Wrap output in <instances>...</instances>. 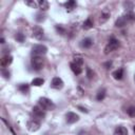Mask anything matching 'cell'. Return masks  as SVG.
Here are the masks:
<instances>
[{
    "instance_id": "cell-5",
    "label": "cell",
    "mask_w": 135,
    "mask_h": 135,
    "mask_svg": "<svg viewBox=\"0 0 135 135\" xmlns=\"http://www.w3.org/2000/svg\"><path fill=\"white\" fill-rule=\"evenodd\" d=\"M48 52V48L43 44H35L32 48V54L34 56H41Z\"/></svg>"
},
{
    "instance_id": "cell-12",
    "label": "cell",
    "mask_w": 135,
    "mask_h": 135,
    "mask_svg": "<svg viewBox=\"0 0 135 135\" xmlns=\"http://www.w3.org/2000/svg\"><path fill=\"white\" fill-rule=\"evenodd\" d=\"M114 135H128V130L126 127H122V126H118L117 128L114 131Z\"/></svg>"
},
{
    "instance_id": "cell-19",
    "label": "cell",
    "mask_w": 135,
    "mask_h": 135,
    "mask_svg": "<svg viewBox=\"0 0 135 135\" xmlns=\"http://www.w3.org/2000/svg\"><path fill=\"white\" fill-rule=\"evenodd\" d=\"M43 82H44V80H43L42 78L37 77V78H34V79L32 80V86H35V87H40V86H42V85H43Z\"/></svg>"
},
{
    "instance_id": "cell-28",
    "label": "cell",
    "mask_w": 135,
    "mask_h": 135,
    "mask_svg": "<svg viewBox=\"0 0 135 135\" xmlns=\"http://www.w3.org/2000/svg\"><path fill=\"white\" fill-rule=\"evenodd\" d=\"M2 75L4 76V78L8 79V78H10V72H8L7 70H5V69H3L2 70Z\"/></svg>"
},
{
    "instance_id": "cell-22",
    "label": "cell",
    "mask_w": 135,
    "mask_h": 135,
    "mask_svg": "<svg viewBox=\"0 0 135 135\" xmlns=\"http://www.w3.org/2000/svg\"><path fill=\"white\" fill-rule=\"evenodd\" d=\"M44 20H46V16H44L42 13H38L36 15V21L37 22H42Z\"/></svg>"
},
{
    "instance_id": "cell-18",
    "label": "cell",
    "mask_w": 135,
    "mask_h": 135,
    "mask_svg": "<svg viewBox=\"0 0 135 135\" xmlns=\"http://www.w3.org/2000/svg\"><path fill=\"white\" fill-rule=\"evenodd\" d=\"M82 28H84L85 30H90V29H92V28H93V21H92L91 18H88V19L84 22Z\"/></svg>"
},
{
    "instance_id": "cell-29",
    "label": "cell",
    "mask_w": 135,
    "mask_h": 135,
    "mask_svg": "<svg viewBox=\"0 0 135 135\" xmlns=\"http://www.w3.org/2000/svg\"><path fill=\"white\" fill-rule=\"evenodd\" d=\"M123 6L126 8H129V10H131V8H133V3L132 2H124L123 3Z\"/></svg>"
},
{
    "instance_id": "cell-27",
    "label": "cell",
    "mask_w": 135,
    "mask_h": 135,
    "mask_svg": "<svg viewBox=\"0 0 135 135\" xmlns=\"http://www.w3.org/2000/svg\"><path fill=\"white\" fill-rule=\"evenodd\" d=\"M25 4L29 5V6H31V7H33V8H35L36 6H37V3H36L34 0H33V1H25Z\"/></svg>"
},
{
    "instance_id": "cell-11",
    "label": "cell",
    "mask_w": 135,
    "mask_h": 135,
    "mask_svg": "<svg viewBox=\"0 0 135 135\" xmlns=\"http://www.w3.org/2000/svg\"><path fill=\"white\" fill-rule=\"evenodd\" d=\"M92 44H93V40L91 38H85V39H82L81 41H80V47H81L82 49L91 48Z\"/></svg>"
},
{
    "instance_id": "cell-16",
    "label": "cell",
    "mask_w": 135,
    "mask_h": 135,
    "mask_svg": "<svg viewBox=\"0 0 135 135\" xmlns=\"http://www.w3.org/2000/svg\"><path fill=\"white\" fill-rule=\"evenodd\" d=\"M113 77L116 79V80H120L122 79L123 77V70L122 69H118V70H116L115 72H113Z\"/></svg>"
},
{
    "instance_id": "cell-14",
    "label": "cell",
    "mask_w": 135,
    "mask_h": 135,
    "mask_svg": "<svg viewBox=\"0 0 135 135\" xmlns=\"http://www.w3.org/2000/svg\"><path fill=\"white\" fill-rule=\"evenodd\" d=\"M70 67H71V69H72V71L74 72V74H76V75H79L80 73H81V68H80V66L79 65H77L76 62H72V64L70 65Z\"/></svg>"
},
{
    "instance_id": "cell-31",
    "label": "cell",
    "mask_w": 135,
    "mask_h": 135,
    "mask_svg": "<svg viewBox=\"0 0 135 135\" xmlns=\"http://www.w3.org/2000/svg\"><path fill=\"white\" fill-rule=\"evenodd\" d=\"M111 66H112V62H111V61H109V62H106V64H105V67H106L107 69H109Z\"/></svg>"
},
{
    "instance_id": "cell-34",
    "label": "cell",
    "mask_w": 135,
    "mask_h": 135,
    "mask_svg": "<svg viewBox=\"0 0 135 135\" xmlns=\"http://www.w3.org/2000/svg\"><path fill=\"white\" fill-rule=\"evenodd\" d=\"M134 132H135V127H134Z\"/></svg>"
},
{
    "instance_id": "cell-23",
    "label": "cell",
    "mask_w": 135,
    "mask_h": 135,
    "mask_svg": "<svg viewBox=\"0 0 135 135\" xmlns=\"http://www.w3.org/2000/svg\"><path fill=\"white\" fill-rule=\"evenodd\" d=\"M127 113L129 114V116H131V117H135V107H130V108H128Z\"/></svg>"
},
{
    "instance_id": "cell-8",
    "label": "cell",
    "mask_w": 135,
    "mask_h": 135,
    "mask_svg": "<svg viewBox=\"0 0 135 135\" xmlns=\"http://www.w3.org/2000/svg\"><path fill=\"white\" fill-rule=\"evenodd\" d=\"M66 120H67V122L68 123H75L76 121H78L79 120V116L76 114V113H73V112H69V113H67V115H66Z\"/></svg>"
},
{
    "instance_id": "cell-21",
    "label": "cell",
    "mask_w": 135,
    "mask_h": 135,
    "mask_svg": "<svg viewBox=\"0 0 135 135\" xmlns=\"http://www.w3.org/2000/svg\"><path fill=\"white\" fill-rule=\"evenodd\" d=\"M38 5L42 11H47L49 8V2L46 1V0H40V1L38 2Z\"/></svg>"
},
{
    "instance_id": "cell-32",
    "label": "cell",
    "mask_w": 135,
    "mask_h": 135,
    "mask_svg": "<svg viewBox=\"0 0 135 135\" xmlns=\"http://www.w3.org/2000/svg\"><path fill=\"white\" fill-rule=\"evenodd\" d=\"M56 30H57L58 32H61L62 34H64V33H65V30H64V29H61V28H60V26H56Z\"/></svg>"
},
{
    "instance_id": "cell-4",
    "label": "cell",
    "mask_w": 135,
    "mask_h": 135,
    "mask_svg": "<svg viewBox=\"0 0 135 135\" xmlns=\"http://www.w3.org/2000/svg\"><path fill=\"white\" fill-rule=\"evenodd\" d=\"M31 64H32V67H33L34 70L39 71L44 66V59L41 56H33Z\"/></svg>"
},
{
    "instance_id": "cell-33",
    "label": "cell",
    "mask_w": 135,
    "mask_h": 135,
    "mask_svg": "<svg viewBox=\"0 0 135 135\" xmlns=\"http://www.w3.org/2000/svg\"><path fill=\"white\" fill-rule=\"evenodd\" d=\"M78 109H79L80 111H81V112H86V113L88 112V111H87V110L85 109V108H82V107H78Z\"/></svg>"
},
{
    "instance_id": "cell-3",
    "label": "cell",
    "mask_w": 135,
    "mask_h": 135,
    "mask_svg": "<svg viewBox=\"0 0 135 135\" xmlns=\"http://www.w3.org/2000/svg\"><path fill=\"white\" fill-rule=\"evenodd\" d=\"M118 47H119V41L115 38H111L109 43H108L105 48V54H110V53L116 51L118 49Z\"/></svg>"
},
{
    "instance_id": "cell-15",
    "label": "cell",
    "mask_w": 135,
    "mask_h": 135,
    "mask_svg": "<svg viewBox=\"0 0 135 135\" xmlns=\"http://www.w3.org/2000/svg\"><path fill=\"white\" fill-rule=\"evenodd\" d=\"M110 17V12H108L107 10L102 11L101 12V15H100V18H99V22L100 23H105L108 21V19H109Z\"/></svg>"
},
{
    "instance_id": "cell-7",
    "label": "cell",
    "mask_w": 135,
    "mask_h": 135,
    "mask_svg": "<svg viewBox=\"0 0 135 135\" xmlns=\"http://www.w3.org/2000/svg\"><path fill=\"white\" fill-rule=\"evenodd\" d=\"M33 37L37 40H42L44 38V32L40 26H35L33 29Z\"/></svg>"
},
{
    "instance_id": "cell-20",
    "label": "cell",
    "mask_w": 135,
    "mask_h": 135,
    "mask_svg": "<svg viewBox=\"0 0 135 135\" xmlns=\"http://www.w3.org/2000/svg\"><path fill=\"white\" fill-rule=\"evenodd\" d=\"M65 6L67 7V11H69V12H71L73 8H75V6H76V2L74 1V0H71V1H68L66 4H65Z\"/></svg>"
},
{
    "instance_id": "cell-30",
    "label": "cell",
    "mask_w": 135,
    "mask_h": 135,
    "mask_svg": "<svg viewBox=\"0 0 135 135\" xmlns=\"http://www.w3.org/2000/svg\"><path fill=\"white\" fill-rule=\"evenodd\" d=\"M75 62H76V64H77V65H79V66H81L84 61H82V59H81V58H76V60H75Z\"/></svg>"
},
{
    "instance_id": "cell-25",
    "label": "cell",
    "mask_w": 135,
    "mask_h": 135,
    "mask_svg": "<svg viewBox=\"0 0 135 135\" xmlns=\"http://www.w3.org/2000/svg\"><path fill=\"white\" fill-rule=\"evenodd\" d=\"M19 90L25 93V92H28V91H29V86L26 85V84H25V85H21V86L19 87Z\"/></svg>"
},
{
    "instance_id": "cell-35",
    "label": "cell",
    "mask_w": 135,
    "mask_h": 135,
    "mask_svg": "<svg viewBox=\"0 0 135 135\" xmlns=\"http://www.w3.org/2000/svg\"><path fill=\"white\" fill-rule=\"evenodd\" d=\"M134 79H135V76H134Z\"/></svg>"
},
{
    "instance_id": "cell-24",
    "label": "cell",
    "mask_w": 135,
    "mask_h": 135,
    "mask_svg": "<svg viewBox=\"0 0 135 135\" xmlns=\"http://www.w3.org/2000/svg\"><path fill=\"white\" fill-rule=\"evenodd\" d=\"M15 38L18 40V41H19V42H23L24 41V35L22 34V33H17L16 34V36H15Z\"/></svg>"
},
{
    "instance_id": "cell-17",
    "label": "cell",
    "mask_w": 135,
    "mask_h": 135,
    "mask_svg": "<svg viewBox=\"0 0 135 135\" xmlns=\"http://www.w3.org/2000/svg\"><path fill=\"white\" fill-rule=\"evenodd\" d=\"M106 97V90L105 89H100L99 91L97 92V95H96V99L98 101H101L102 99H105Z\"/></svg>"
},
{
    "instance_id": "cell-6",
    "label": "cell",
    "mask_w": 135,
    "mask_h": 135,
    "mask_svg": "<svg viewBox=\"0 0 135 135\" xmlns=\"http://www.w3.org/2000/svg\"><path fill=\"white\" fill-rule=\"evenodd\" d=\"M26 127H28V130L31 131V132H36L38 131L39 128H40V123L38 120L36 119H32L28 122V124H26Z\"/></svg>"
},
{
    "instance_id": "cell-2",
    "label": "cell",
    "mask_w": 135,
    "mask_h": 135,
    "mask_svg": "<svg viewBox=\"0 0 135 135\" xmlns=\"http://www.w3.org/2000/svg\"><path fill=\"white\" fill-rule=\"evenodd\" d=\"M39 106L41 109H43L44 111H51V110H54L56 108L55 103H54L51 99H49V98L47 97H41L39 98Z\"/></svg>"
},
{
    "instance_id": "cell-1",
    "label": "cell",
    "mask_w": 135,
    "mask_h": 135,
    "mask_svg": "<svg viewBox=\"0 0 135 135\" xmlns=\"http://www.w3.org/2000/svg\"><path fill=\"white\" fill-rule=\"evenodd\" d=\"M133 20H135V15L132 12H128L127 14H124L123 16L119 17L118 19L116 20L115 25L117 26V28H122V26H124L127 23L132 22Z\"/></svg>"
},
{
    "instance_id": "cell-26",
    "label": "cell",
    "mask_w": 135,
    "mask_h": 135,
    "mask_svg": "<svg viewBox=\"0 0 135 135\" xmlns=\"http://www.w3.org/2000/svg\"><path fill=\"white\" fill-rule=\"evenodd\" d=\"M93 72H92V70L90 69V68H87V76H88V78L89 79H92L93 78Z\"/></svg>"
},
{
    "instance_id": "cell-10",
    "label": "cell",
    "mask_w": 135,
    "mask_h": 135,
    "mask_svg": "<svg viewBox=\"0 0 135 135\" xmlns=\"http://www.w3.org/2000/svg\"><path fill=\"white\" fill-rule=\"evenodd\" d=\"M51 86H52V88L56 89V90H60L62 87H64V81H62V79L59 77H54L52 80Z\"/></svg>"
},
{
    "instance_id": "cell-13",
    "label": "cell",
    "mask_w": 135,
    "mask_h": 135,
    "mask_svg": "<svg viewBox=\"0 0 135 135\" xmlns=\"http://www.w3.org/2000/svg\"><path fill=\"white\" fill-rule=\"evenodd\" d=\"M12 61H13V57H12V56L5 55V56L1 59V66H2L3 68H5V67H7L8 65H11Z\"/></svg>"
},
{
    "instance_id": "cell-9",
    "label": "cell",
    "mask_w": 135,
    "mask_h": 135,
    "mask_svg": "<svg viewBox=\"0 0 135 135\" xmlns=\"http://www.w3.org/2000/svg\"><path fill=\"white\" fill-rule=\"evenodd\" d=\"M33 114H34V117L35 118H39V119H42L46 117V113H44L43 109L39 107H34L33 108Z\"/></svg>"
}]
</instances>
